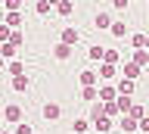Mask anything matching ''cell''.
<instances>
[{
  "label": "cell",
  "instance_id": "cell-1",
  "mask_svg": "<svg viewBox=\"0 0 149 134\" xmlns=\"http://www.w3.org/2000/svg\"><path fill=\"white\" fill-rule=\"evenodd\" d=\"M118 100V87L115 84H100V103H115Z\"/></svg>",
  "mask_w": 149,
  "mask_h": 134
},
{
  "label": "cell",
  "instance_id": "cell-2",
  "mask_svg": "<svg viewBox=\"0 0 149 134\" xmlns=\"http://www.w3.org/2000/svg\"><path fill=\"white\" fill-rule=\"evenodd\" d=\"M40 112H44V119H47V122H56V119L62 115V106L50 100V103H44V109H40Z\"/></svg>",
  "mask_w": 149,
  "mask_h": 134
},
{
  "label": "cell",
  "instance_id": "cell-3",
  "mask_svg": "<svg viewBox=\"0 0 149 134\" xmlns=\"http://www.w3.org/2000/svg\"><path fill=\"white\" fill-rule=\"evenodd\" d=\"M3 119H6V122H13V125H22V106L9 103L6 109H3Z\"/></svg>",
  "mask_w": 149,
  "mask_h": 134
},
{
  "label": "cell",
  "instance_id": "cell-4",
  "mask_svg": "<svg viewBox=\"0 0 149 134\" xmlns=\"http://www.w3.org/2000/svg\"><path fill=\"white\" fill-rule=\"evenodd\" d=\"M121 75L127 78V81H137V78L143 75V69H140L137 62H130V59H127V62H124V72H121Z\"/></svg>",
  "mask_w": 149,
  "mask_h": 134
},
{
  "label": "cell",
  "instance_id": "cell-5",
  "mask_svg": "<svg viewBox=\"0 0 149 134\" xmlns=\"http://www.w3.org/2000/svg\"><path fill=\"white\" fill-rule=\"evenodd\" d=\"M96 78H100V72H93V69H81L78 81H81L84 87H93V84H96Z\"/></svg>",
  "mask_w": 149,
  "mask_h": 134
},
{
  "label": "cell",
  "instance_id": "cell-6",
  "mask_svg": "<svg viewBox=\"0 0 149 134\" xmlns=\"http://www.w3.org/2000/svg\"><path fill=\"white\" fill-rule=\"evenodd\" d=\"M78 41H81V31H78V28H72V25H68V28H62V44L74 47Z\"/></svg>",
  "mask_w": 149,
  "mask_h": 134
},
{
  "label": "cell",
  "instance_id": "cell-7",
  "mask_svg": "<svg viewBox=\"0 0 149 134\" xmlns=\"http://www.w3.org/2000/svg\"><path fill=\"white\" fill-rule=\"evenodd\" d=\"M118 97H134V87H137V81H127V78H118Z\"/></svg>",
  "mask_w": 149,
  "mask_h": 134
},
{
  "label": "cell",
  "instance_id": "cell-8",
  "mask_svg": "<svg viewBox=\"0 0 149 134\" xmlns=\"http://www.w3.org/2000/svg\"><path fill=\"white\" fill-rule=\"evenodd\" d=\"M93 25H96V28H109V31H112V25H115V22L109 19V13H106V10H100L96 16H93Z\"/></svg>",
  "mask_w": 149,
  "mask_h": 134
},
{
  "label": "cell",
  "instance_id": "cell-9",
  "mask_svg": "<svg viewBox=\"0 0 149 134\" xmlns=\"http://www.w3.org/2000/svg\"><path fill=\"white\" fill-rule=\"evenodd\" d=\"M118 128H121L124 134H130V131H140V122H137V119H130V115H121Z\"/></svg>",
  "mask_w": 149,
  "mask_h": 134
},
{
  "label": "cell",
  "instance_id": "cell-10",
  "mask_svg": "<svg viewBox=\"0 0 149 134\" xmlns=\"http://www.w3.org/2000/svg\"><path fill=\"white\" fill-rule=\"evenodd\" d=\"M115 78H118V69L109 66V62H102L100 66V81H115Z\"/></svg>",
  "mask_w": 149,
  "mask_h": 134
},
{
  "label": "cell",
  "instance_id": "cell-11",
  "mask_svg": "<svg viewBox=\"0 0 149 134\" xmlns=\"http://www.w3.org/2000/svg\"><path fill=\"white\" fill-rule=\"evenodd\" d=\"M22 22H25L22 13H6V25H9L13 31H22Z\"/></svg>",
  "mask_w": 149,
  "mask_h": 134
},
{
  "label": "cell",
  "instance_id": "cell-12",
  "mask_svg": "<svg viewBox=\"0 0 149 134\" xmlns=\"http://www.w3.org/2000/svg\"><path fill=\"white\" fill-rule=\"evenodd\" d=\"M87 59H93V62H100V66H102V59H106V47H100V44H93V47L87 50Z\"/></svg>",
  "mask_w": 149,
  "mask_h": 134
},
{
  "label": "cell",
  "instance_id": "cell-13",
  "mask_svg": "<svg viewBox=\"0 0 149 134\" xmlns=\"http://www.w3.org/2000/svg\"><path fill=\"white\" fill-rule=\"evenodd\" d=\"M130 62H137L140 69H143V66L149 69V50H134V56H130Z\"/></svg>",
  "mask_w": 149,
  "mask_h": 134
},
{
  "label": "cell",
  "instance_id": "cell-14",
  "mask_svg": "<svg viewBox=\"0 0 149 134\" xmlns=\"http://www.w3.org/2000/svg\"><path fill=\"white\" fill-rule=\"evenodd\" d=\"M72 50H74V47H68V44L59 41V44L53 47V56H56V59H68V56H72Z\"/></svg>",
  "mask_w": 149,
  "mask_h": 134
},
{
  "label": "cell",
  "instance_id": "cell-15",
  "mask_svg": "<svg viewBox=\"0 0 149 134\" xmlns=\"http://www.w3.org/2000/svg\"><path fill=\"white\" fill-rule=\"evenodd\" d=\"M93 128H96L100 134H109V131H112V119H109V115H102V119L93 122Z\"/></svg>",
  "mask_w": 149,
  "mask_h": 134
},
{
  "label": "cell",
  "instance_id": "cell-16",
  "mask_svg": "<svg viewBox=\"0 0 149 134\" xmlns=\"http://www.w3.org/2000/svg\"><path fill=\"white\" fill-rule=\"evenodd\" d=\"M16 53H19V47H13V44H0V56H3V59H13V62H16Z\"/></svg>",
  "mask_w": 149,
  "mask_h": 134
},
{
  "label": "cell",
  "instance_id": "cell-17",
  "mask_svg": "<svg viewBox=\"0 0 149 134\" xmlns=\"http://www.w3.org/2000/svg\"><path fill=\"white\" fill-rule=\"evenodd\" d=\"M90 128H93V125L87 122V119H74V125H72V131H74V134H87Z\"/></svg>",
  "mask_w": 149,
  "mask_h": 134
},
{
  "label": "cell",
  "instance_id": "cell-18",
  "mask_svg": "<svg viewBox=\"0 0 149 134\" xmlns=\"http://www.w3.org/2000/svg\"><path fill=\"white\" fill-rule=\"evenodd\" d=\"M50 10H53V0H37V3H34V13H37V16H47Z\"/></svg>",
  "mask_w": 149,
  "mask_h": 134
},
{
  "label": "cell",
  "instance_id": "cell-19",
  "mask_svg": "<svg viewBox=\"0 0 149 134\" xmlns=\"http://www.w3.org/2000/svg\"><path fill=\"white\" fill-rule=\"evenodd\" d=\"M9 75H13V78H19V75H25V62H22V59H16V62H9Z\"/></svg>",
  "mask_w": 149,
  "mask_h": 134
},
{
  "label": "cell",
  "instance_id": "cell-20",
  "mask_svg": "<svg viewBox=\"0 0 149 134\" xmlns=\"http://www.w3.org/2000/svg\"><path fill=\"white\" fill-rule=\"evenodd\" d=\"M130 44H134V50H146V34H143V31L130 34Z\"/></svg>",
  "mask_w": 149,
  "mask_h": 134
},
{
  "label": "cell",
  "instance_id": "cell-21",
  "mask_svg": "<svg viewBox=\"0 0 149 134\" xmlns=\"http://www.w3.org/2000/svg\"><path fill=\"white\" fill-rule=\"evenodd\" d=\"M127 115H130V119H137V122H143V119H146L149 112H146V106H140V103H134V109H130Z\"/></svg>",
  "mask_w": 149,
  "mask_h": 134
},
{
  "label": "cell",
  "instance_id": "cell-22",
  "mask_svg": "<svg viewBox=\"0 0 149 134\" xmlns=\"http://www.w3.org/2000/svg\"><path fill=\"white\" fill-rule=\"evenodd\" d=\"M28 84H31V81H28V75L13 78V91H19V94H22V91H28Z\"/></svg>",
  "mask_w": 149,
  "mask_h": 134
},
{
  "label": "cell",
  "instance_id": "cell-23",
  "mask_svg": "<svg viewBox=\"0 0 149 134\" xmlns=\"http://www.w3.org/2000/svg\"><path fill=\"white\" fill-rule=\"evenodd\" d=\"M81 97L87 100V103H93V100L100 97V87H84V91H81Z\"/></svg>",
  "mask_w": 149,
  "mask_h": 134
},
{
  "label": "cell",
  "instance_id": "cell-24",
  "mask_svg": "<svg viewBox=\"0 0 149 134\" xmlns=\"http://www.w3.org/2000/svg\"><path fill=\"white\" fill-rule=\"evenodd\" d=\"M102 115H106V106H102V103H93L90 106V119L96 122V119H102Z\"/></svg>",
  "mask_w": 149,
  "mask_h": 134
},
{
  "label": "cell",
  "instance_id": "cell-25",
  "mask_svg": "<svg viewBox=\"0 0 149 134\" xmlns=\"http://www.w3.org/2000/svg\"><path fill=\"white\" fill-rule=\"evenodd\" d=\"M124 34H127V25L124 22H115L112 25V38H124Z\"/></svg>",
  "mask_w": 149,
  "mask_h": 134
},
{
  "label": "cell",
  "instance_id": "cell-26",
  "mask_svg": "<svg viewBox=\"0 0 149 134\" xmlns=\"http://www.w3.org/2000/svg\"><path fill=\"white\" fill-rule=\"evenodd\" d=\"M72 10H74V6H72V0H59V3H56V13H62V16H68Z\"/></svg>",
  "mask_w": 149,
  "mask_h": 134
},
{
  "label": "cell",
  "instance_id": "cell-27",
  "mask_svg": "<svg viewBox=\"0 0 149 134\" xmlns=\"http://www.w3.org/2000/svg\"><path fill=\"white\" fill-rule=\"evenodd\" d=\"M3 10H6V13H22V0H6Z\"/></svg>",
  "mask_w": 149,
  "mask_h": 134
},
{
  "label": "cell",
  "instance_id": "cell-28",
  "mask_svg": "<svg viewBox=\"0 0 149 134\" xmlns=\"http://www.w3.org/2000/svg\"><path fill=\"white\" fill-rule=\"evenodd\" d=\"M9 38H13V28L3 22V25H0V44H9Z\"/></svg>",
  "mask_w": 149,
  "mask_h": 134
},
{
  "label": "cell",
  "instance_id": "cell-29",
  "mask_svg": "<svg viewBox=\"0 0 149 134\" xmlns=\"http://www.w3.org/2000/svg\"><path fill=\"white\" fill-rule=\"evenodd\" d=\"M118 59H121V53H118V50H106V59H102V62H109V66H115Z\"/></svg>",
  "mask_w": 149,
  "mask_h": 134
},
{
  "label": "cell",
  "instance_id": "cell-30",
  "mask_svg": "<svg viewBox=\"0 0 149 134\" xmlns=\"http://www.w3.org/2000/svg\"><path fill=\"white\" fill-rule=\"evenodd\" d=\"M9 44H13V47H22V44H25V34H22V31H13Z\"/></svg>",
  "mask_w": 149,
  "mask_h": 134
},
{
  "label": "cell",
  "instance_id": "cell-31",
  "mask_svg": "<svg viewBox=\"0 0 149 134\" xmlns=\"http://www.w3.org/2000/svg\"><path fill=\"white\" fill-rule=\"evenodd\" d=\"M102 106H106V115H109V119L121 112V109H118V100H115V103H102Z\"/></svg>",
  "mask_w": 149,
  "mask_h": 134
},
{
  "label": "cell",
  "instance_id": "cell-32",
  "mask_svg": "<svg viewBox=\"0 0 149 134\" xmlns=\"http://www.w3.org/2000/svg\"><path fill=\"white\" fill-rule=\"evenodd\" d=\"M16 134H34V131H31V125L22 122V125H16Z\"/></svg>",
  "mask_w": 149,
  "mask_h": 134
},
{
  "label": "cell",
  "instance_id": "cell-33",
  "mask_svg": "<svg viewBox=\"0 0 149 134\" xmlns=\"http://www.w3.org/2000/svg\"><path fill=\"white\" fill-rule=\"evenodd\" d=\"M140 131H143V134H149V115L143 119V122H140Z\"/></svg>",
  "mask_w": 149,
  "mask_h": 134
},
{
  "label": "cell",
  "instance_id": "cell-34",
  "mask_svg": "<svg viewBox=\"0 0 149 134\" xmlns=\"http://www.w3.org/2000/svg\"><path fill=\"white\" fill-rule=\"evenodd\" d=\"M3 22H6V10H3V6H0V25H3Z\"/></svg>",
  "mask_w": 149,
  "mask_h": 134
},
{
  "label": "cell",
  "instance_id": "cell-35",
  "mask_svg": "<svg viewBox=\"0 0 149 134\" xmlns=\"http://www.w3.org/2000/svg\"><path fill=\"white\" fill-rule=\"evenodd\" d=\"M0 134H16V131H6V128H0Z\"/></svg>",
  "mask_w": 149,
  "mask_h": 134
},
{
  "label": "cell",
  "instance_id": "cell-36",
  "mask_svg": "<svg viewBox=\"0 0 149 134\" xmlns=\"http://www.w3.org/2000/svg\"><path fill=\"white\" fill-rule=\"evenodd\" d=\"M3 62H6V59H3V56H0V69H3Z\"/></svg>",
  "mask_w": 149,
  "mask_h": 134
},
{
  "label": "cell",
  "instance_id": "cell-37",
  "mask_svg": "<svg viewBox=\"0 0 149 134\" xmlns=\"http://www.w3.org/2000/svg\"><path fill=\"white\" fill-rule=\"evenodd\" d=\"M146 50H149V34H146Z\"/></svg>",
  "mask_w": 149,
  "mask_h": 134
},
{
  "label": "cell",
  "instance_id": "cell-38",
  "mask_svg": "<svg viewBox=\"0 0 149 134\" xmlns=\"http://www.w3.org/2000/svg\"><path fill=\"white\" fill-rule=\"evenodd\" d=\"M146 75H149V69H146Z\"/></svg>",
  "mask_w": 149,
  "mask_h": 134
}]
</instances>
